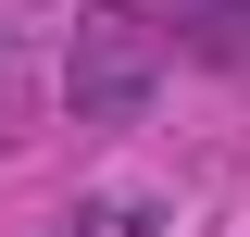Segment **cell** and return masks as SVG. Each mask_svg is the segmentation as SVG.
<instances>
[{
    "mask_svg": "<svg viewBox=\"0 0 250 237\" xmlns=\"http://www.w3.org/2000/svg\"><path fill=\"white\" fill-rule=\"evenodd\" d=\"M62 100L75 113H138L150 100V25L138 13H88L75 50H62Z\"/></svg>",
    "mask_w": 250,
    "mask_h": 237,
    "instance_id": "obj_1",
    "label": "cell"
},
{
    "mask_svg": "<svg viewBox=\"0 0 250 237\" xmlns=\"http://www.w3.org/2000/svg\"><path fill=\"white\" fill-rule=\"evenodd\" d=\"M175 38L200 62H250V0H175Z\"/></svg>",
    "mask_w": 250,
    "mask_h": 237,
    "instance_id": "obj_2",
    "label": "cell"
},
{
    "mask_svg": "<svg viewBox=\"0 0 250 237\" xmlns=\"http://www.w3.org/2000/svg\"><path fill=\"white\" fill-rule=\"evenodd\" d=\"M75 237H150V212H138V200H88V212H75Z\"/></svg>",
    "mask_w": 250,
    "mask_h": 237,
    "instance_id": "obj_3",
    "label": "cell"
}]
</instances>
